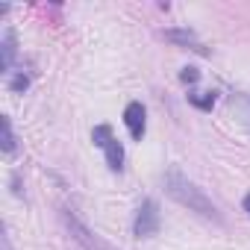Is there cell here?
<instances>
[{"instance_id":"obj_5","label":"cell","mask_w":250,"mask_h":250,"mask_svg":"<svg viewBox=\"0 0 250 250\" xmlns=\"http://www.w3.org/2000/svg\"><path fill=\"white\" fill-rule=\"evenodd\" d=\"M165 39L171 42V44H177V47H186V50H194V53H200V56H209V47L197 39V33H191V30H165Z\"/></svg>"},{"instance_id":"obj_9","label":"cell","mask_w":250,"mask_h":250,"mask_svg":"<svg viewBox=\"0 0 250 250\" xmlns=\"http://www.w3.org/2000/svg\"><path fill=\"white\" fill-rule=\"evenodd\" d=\"M0 133H3V153L6 156H12L15 153V133H12V121L6 118V115H0Z\"/></svg>"},{"instance_id":"obj_4","label":"cell","mask_w":250,"mask_h":250,"mask_svg":"<svg viewBox=\"0 0 250 250\" xmlns=\"http://www.w3.org/2000/svg\"><path fill=\"white\" fill-rule=\"evenodd\" d=\"M124 124H127L130 136H133L136 142H142V136H145V130H147V112H145V106H142L139 100L127 103V109H124Z\"/></svg>"},{"instance_id":"obj_2","label":"cell","mask_w":250,"mask_h":250,"mask_svg":"<svg viewBox=\"0 0 250 250\" xmlns=\"http://www.w3.org/2000/svg\"><path fill=\"white\" fill-rule=\"evenodd\" d=\"M59 218H62V224H65V229L71 232V238H74L83 250H115L112 244H106L103 238H97V235H94V232H91V229L77 218V215H74V209H68V206H65V209L59 212Z\"/></svg>"},{"instance_id":"obj_12","label":"cell","mask_w":250,"mask_h":250,"mask_svg":"<svg viewBox=\"0 0 250 250\" xmlns=\"http://www.w3.org/2000/svg\"><path fill=\"white\" fill-rule=\"evenodd\" d=\"M9 88H12L15 94H24V91L30 88V77H27L24 71H21V74H15V77H12V83H9Z\"/></svg>"},{"instance_id":"obj_6","label":"cell","mask_w":250,"mask_h":250,"mask_svg":"<svg viewBox=\"0 0 250 250\" xmlns=\"http://www.w3.org/2000/svg\"><path fill=\"white\" fill-rule=\"evenodd\" d=\"M229 112L235 115V121L241 124V127L250 130V97L247 94H232L229 97Z\"/></svg>"},{"instance_id":"obj_13","label":"cell","mask_w":250,"mask_h":250,"mask_svg":"<svg viewBox=\"0 0 250 250\" xmlns=\"http://www.w3.org/2000/svg\"><path fill=\"white\" fill-rule=\"evenodd\" d=\"M180 80H183L186 85H194V83L200 80V71H197V68H183V74H180Z\"/></svg>"},{"instance_id":"obj_1","label":"cell","mask_w":250,"mask_h":250,"mask_svg":"<svg viewBox=\"0 0 250 250\" xmlns=\"http://www.w3.org/2000/svg\"><path fill=\"white\" fill-rule=\"evenodd\" d=\"M165 191H168L171 200H177V203L186 206L188 212H194V215H200V218H206V221H221V212H218V206L206 197V191L197 188V186H194L188 177H183L180 171H168V174H165Z\"/></svg>"},{"instance_id":"obj_11","label":"cell","mask_w":250,"mask_h":250,"mask_svg":"<svg viewBox=\"0 0 250 250\" xmlns=\"http://www.w3.org/2000/svg\"><path fill=\"white\" fill-rule=\"evenodd\" d=\"M112 139H115V136H112V127H106V124H97V127L91 130V142H94V147H100V150H103Z\"/></svg>"},{"instance_id":"obj_15","label":"cell","mask_w":250,"mask_h":250,"mask_svg":"<svg viewBox=\"0 0 250 250\" xmlns=\"http://www.w3.org/2000/svg\"><path fill=\"white\" fill-rule=\"evenodd\" d=\"M244 209H247V215H250V194L244 197Z\"/></svg>"},{"instance_id":"obj_14","label":"cell","mask_w":250,"mask_h":250,"mask_svg":"<svg viewBox=\"0 0 250 250\" xmlns=\"http://www.w3.org/2000/svg\"><path fill=\"white\" fill-rule=\"evenodd\" d=\"M0 247H3V250H12V244H9V235H6V232L0 235Z\"/></svg>"},{"instance_id":"obj_7","label":"cell","mask_w":250,"mask_h":250,"mask_svg":"<svg viewBox=\"0 0 250 250\" xmlns=\"http://www.w3.org/2000/svg\"><path fill=\"white\" fill-rule=\"evenodd\" d=\"M15 65V33L6 30L3 33V44H0V68L9 71Z\"/></svg>"},{"instance_id":"obj_8","label":"cell","mask_w":250,"mask_h":250,"mask_svg":"<svg viewBox=\"0 0 250 250\" xmlns=\"http://www.w3.org/2000/svg\"><path fill=\"white\" fill-rule=\"evenodd\" d=\"M103 153H106V165H109V171H121V168H124V147H121L118 139H112V142L103 147Z\"/></svg>"},{"instance_id":"obj_10","label":"cell","mask_w":250,"mask_h":250,"mask_svg":"<svg viewBox=\"0 0 250 250\" xmlns=\"http://www.w3.org/2000/svg\"><path fill=\"white\" fill-rule=\"evenodd\" d=\"M188 103L203 109V112H209L215 106V91H194V94H188Z\"/></svg>"},{"instance_id":"obj_3","label":"cell","mask_w":250,"mask_h":250,"mask_svg":"<svg viewBox=\"0 0 250 250\" xmlns=\"http://www.w3.org/2000/svg\"><path fill=\"white\" fill-rule=\"evenodd\" d=\"M159 203L156 200H142V206H139V212H136V221H133V232L139 235V238H147V235H156L159 232Z\"/></svg>"}]
</instances>
